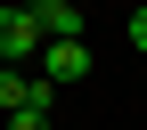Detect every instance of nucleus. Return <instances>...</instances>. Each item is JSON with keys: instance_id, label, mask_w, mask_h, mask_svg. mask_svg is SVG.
<instances>
[{"instance_id": "39448f33", "label": "nucleus", "mask_w": 147, "mask_h": 130, "mask_svg": "<svg viewBox=\"0 0 147 130\" xmlns=\"http://www.w3.org/2000/svg\"><path fill=\"white\" fill-rule=\"evenodd\" d=\"M8 130H49V114H33V106H25V114H8Z\"/></svg>"}, {"instance_id": "423d86ee", "label": "nucleus", "mask_w": 147, "mask_h": 130, "mask_svg": "<svg viewBox=\"0 0 147 130\" xmlns=\"http://www.w3.org/2000/svg\"><path fill=\"white\" fill-rule=\"evenodd\" d=\"M131 49L147 57V8H131Z\"/></svg>"}, {"instance_id": "7ed1b4c3", "label": "nucleus", "mask_w": 147, "mask_h": 130, "mask_svg": "<svg viewBox=\"0 0 147 130\" xmlns=\"http://www.w3.org/2000/svg\"><path fill=\"white\" fill-rule=\"evenodd\" d=\"M33 16H41L49 41H82V8H74V0H33Z\"/></svg>"}, {"instance_id": "f257e3e1", "label": "nucleus", "mask_w": 147, "mask_h": 130, "mask_svg": "<svg viewBox=\"0 0 147 130\" xmlns=\"http://www.w3.org/2000/svg\"><path fill=\"white\" fill-rule=\"evenodd\" d=\"M49 49V33H41V16H33V0L25 8H0V65H25V57H41Z\"/></svg>"}, {"instance_id": "f03ea898", "label": "nucleus", "mask_w": 147, "mask_h": 130, "mask_svg": "<svg viewBox=\"0 0 147 130\" xmlns=\"http://www.w3.org/2000/svg\"><path fill=\"white\" fill-rule=\"evenodd\" d=\"M41 73H49V81H82V73H90V41H49L41 49Z\"/></svg>"}, {"instance_id": "20e7f679", "label": "nucleus", "mask_w": 147, "mask_h": 130, "mask_svg": "<svg viewBox=\"0 0 147 130\" xmlns=\"http://www.w3.org/2000/svg\"><path fill=\"white\" fill-rule=\"evenodd\" d=\"M33 106V73H0V114H25Z\"/></svg>"}]
</instances>
